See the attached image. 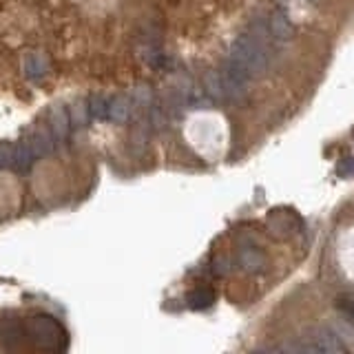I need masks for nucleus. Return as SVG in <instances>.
<instances>
[{
	"mask_svg": "<svg viewBox=\"0 0 354 354\" xmlns=\"http://www.w3.org/2000/svg\"><path fill=\"white\" fill-rule=\"evenodd\" d=\"M295 350L297 352H313V354H337V352H346V346H343V341L337 332L321 328L313 337H308V341L299 343Z\"/></svg>",
	"mask_w": 354,
	"mask_h": 354,
	"instance_id": "obj_1",
	"label": "nucleus"
},
{
	"mask_svg": "<svg viewBox=\"0 0 354 354\" xmlns=\"http://www.w3.org/2000/svg\"><path fill=\"white\" fill-rule=\"evenodd\" d=\"M31 332L36 339H42V346L44 348H60V343L55 341H62L64 339V332L62 328L55 324L51 317H36L31 321Z\"/></svg>",
	"mask_w": 354,
	"mask_h": 354,
	"instance_id": "obj_2",
	"label": "nucleus"
},
{
	"mask_svg": "<svg viewBox=\"0 0 354 354\" xmlns=\"http://www.w3.org/2000/svg\"><path fill=\"white\" fill-rule=\"evenodd\" d=\"M268 29H270V38L277 42H288L295 36L292 22L283 14V11H274V14L268 18Z\"/></svg>",
	"mask_w": 354,
	"mask_h": 354,
	"instance_id": "obj_3",
	"label": "nucleus"
},
{
	"mask_svg": "<svg viewBox=\"0 0 354 354\" xmlns=\"http://www.w3.org/2000/svg\"><path fill=\"white\" fill-rule=\"evenodd\" d=\"M213 301H215V295L213 290H206V288H197V290L188 295V306L193 310H204L208 306H213Z\"/></svg>",
	"mask_w": 354,
	"mask_h": 354,
	"instance_id": "obj_4",
	"label": "nucleus"
},
{
	"mask_svg": "<svg viewBox=\"0 0 354 354\" xmlns=\"http://www.w3.org/2000/svg\"><path fill=\"white\" fill-rule=\"evenodd\" d=\"M239 263L243 266V270H248V272H257L261 266H263V254L259 250H254V248H246L241 252V257H239Z\"/></svg>",
	"mask_w": 354,
	"mask_h": 354,
	"instance_id": "obj_5",
	"label": "nucleus"
},
{
	"mask_svg": "<svg viewBox=\"0 0 354 354\" xmlns=\"http://www.w3.org/2000/svg\"><path fill=\"white\" fill-rule=\"evenodd\" d=\"M129 111H131V106H129V102L124 97H120V100H113V102L109 104V118H113V120H127V115H129Z\"/></svg>",
	"mask_w": 354,
	"mask_h": 354,
	"instance_id": "obj_6",
	"label": "nucleus"
},
{
	"mask_svg": "<svg viewBox=\"0 0 354 354\" xmlns=\"http://www.w3.org/2000/svg\"><path fill=\"white\" fill-rule=\"evenodd\" d=\"M335 171H337L339 177H354V155H346V158H341Z\"/></svg>",
	"mask_w": 354,
	"mask_h": 354,
	"instance_id": "obj_7",
	"label": "nucleus"
},
{
	"mask_svg": "<svg viewBox=\"0 0 354 354\" xmlns=\"http://www.w3.org/2000/svg\"><path fill=\"white\" fill-rule=\"evenodd\" d=\"M341 313L348 317L350 324H354V299H343V301L339 304Z\"/></svg>",
	"mask_w": 354,
	"mask_h": 354,
	"instance_id": "obj_8",
	"label": "nucleus"
},
{
	"mask_svg": "<svg viewBox=\"0 0 354 354\" xmlns=\"http://www.w3.org/2000/svg\"><path fill=\"white\" fill-rule=\"evenodd\" d=\"M44 71V62L40 58H31L29 64H27V73L29 75H40Z\"/></svg>",
	"mask_w": 354,
	"mask_h": 354,
	"instance_id": "obj_9",
	"label": "nucleus"
},
{
	"mask_svg": "<svg viewBox=\"0 0 354 354\" xmlns=\"http://www.w3.org/2000/svg\"><path fill=\"white\" fill-rule=\"evenodd\" d=\"M310 3H319V0H310Z\"/></svg>",
	"mask_w": 354,
	"mask_h": 354,
	"instance_id": "obj_10",
	"label": "nucleus"
}]
</instances>
